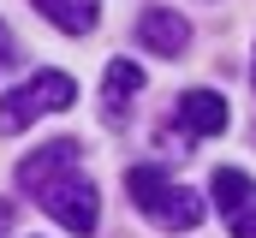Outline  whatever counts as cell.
I'll use <instances>...</instances> for the list:
<instances>
[{
	"label": "cell",
	"mask_w": 256,
	"mask_h": 238,
	"mask_svg": "<svg viewBox=\"0 0 256 238\" xmlns=\"http://www.w3.org/2000/svg\"><path fill=\"white\" fill-rule=\"evenodd\" d=\"M18 184L60 220L66 232H78V238L96 232L102 202H96V184L78 173V143H72V137H54V143L30 149V155L18 161Z\"/></svg>",
	"instance_id": "6da1fadb"
},
{
	"label": "cell",
	"mask_w": 256,
	"mask_h": 238,
	"mask_svg": "<svg viewBox=\"0 0 256 238\" xmlns=\"http://www.w3.org/2000/svg\"><path fill=\"white\" fill-rule=\"evenodd\" d=\"M126 190H131V202H137L155 226L191 232L196 220H202V196H196V190H185V184H173L161 167H131V173H126Z\"/></svg>",
	"instance_id": "7a4b0ae2"
},
{
	"label": "cell",
	"mask_w": 256,
	"mask_h": 238,
	"mask_svg": "<svg viewBox=\"0 0 256 238\" xmlns=\"http://www.w3.org/2000/svg\"><path fill=\"white\" fill-rule=\"evenodd\" d=\"M72 102H78V84H72L66 72H36L30 84H18V90L0 96V131L12 137V131L36 125L42 114H66Z\"/></svg>",
	"instance_id": "3957f363"
},
{
	"label": "cell",
	"mask_w": 256,
	"mask_h": 238,
	"mask_svg": "<svg viewBox=\"0 0 256 238\" xmlns=\"http://www.w3.org/2000/svg\"><path fill=\"white\" fill-rule=\"evenodd\" d=\"M208 190H214V208L226 214L232 238H256V178L238 173V167H220Z\"/></svg>",
	"instance_id": "277c9868"
},
{
	"label": "cell",
	"mask_w": 256,
	"mask_h": 238,
	"mask_svg": "<svg viewBox=\"0 0 256 238\" xmlns=\"http://www.w3.org/2000/svg\"><path fill=\"white\" fill-rule=\"evenodd\" d=\"M137 42L149 48V54H167V60H179L185 48H191V24L173 12V6H149L143 18H137Z\"/></svg>",
	"instance_id": "5b68a950"
},
{
	"label": "cell",
	"mask_w": 256,
	"mask_h": 238,
	"mask_svg": "<svg viewBox=\"0 0 256 238\" xmlns=\"http://www.w3.org/2000/svg\"><path fill=\"white\" fill-rule=\"evenodd\" d=\"M179 131L185 137H220L226 131V102L214 90H185L179 96Z\"/></svg>",
	"instance_id": "8992f818"
},
{
	"label": "cell",
	"mask_w": 256,
	"mask_h": 238,
	"mask_svg": "<svg viewBox=\"0 0 256 238\" xmlns=\"http://www.w3.org/2000/svg\"><path fill=\"white\" fill-rule=\"evenodd\" d=\"M54 30H66V36H90L96 30V18H102V0H30Z\"/></svg>",
	"instance_id": "52a82bcc"
},
{
	"label": "cell",
	"mask_w": 256,
	"mask_h": 238,
	"mask_svg": "<svg viewBox=\"0 0 256 238\" xmlns=\"http://www.w3.org/2000/svg\"><path fill=\"white\" fill-rule=\"evenodd\" d=\"M143 90V66L137 60H114L108 66V78H102V96H108V119H120L126 114V102Z\"/></svg>",
	"instance_id": "ba28073f"
},
{
	"label": "cell",
	"mask_w": 256,
	"mask_h": 238,
	"mask_svg": "<svg viewBox=\"0 0 256 238\" xmlns=\"http://www.w3.org/2000/svg\"><path fill=\"white\" fill-rule=\"evenodd\" d=\"M12 226H18V208H12V202L0 196V238H12Z\"/></svg>",
	"instance_id": "9c48e42d"
},
{
	"label": "cell",
	"mask_w": 256,
	"mask_h": 238,
	"mask_svg": "<svg viewBox=\"0 0 256 238\" xmlns=\"http://www.w3.org/2000/svg\"><path fill=\"white\" fill-rule=\"evenodd\" d=\"M12 60V36H6V24H0V66Z\"/></svg>",
	"instance_id": "30bf717a"
}]
</instances>
